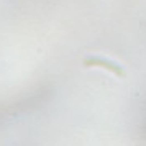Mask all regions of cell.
Segmentation results:
<instances>
[{
  "mask_svg": "<svg viewBox=\"0 0 146 146\" xmlns=\"http://www.w3.org/2000/svg\"><path fill=\"white\" fill-rule=\"evenodd\" d=\"M84 64L86 66H100V67H105L108 71H112L113 74H117L118 77H123L125 76V71H123V67L117 64V62H113V61H108L105 58H87L84 59Z\"/></svg>",
  "mask_w": 146,
  "mask_h": 146,
  "instance_id": "1",
  "label": "cell"
}]
</instances>
